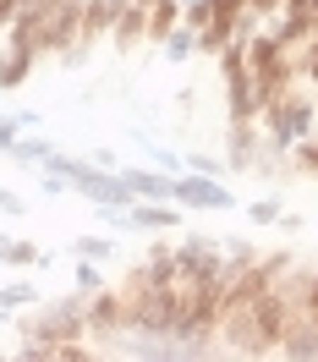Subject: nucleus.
Here are the masks:
<instances>
[{"label":"nucleus","instance_id":"8","mask_svg":"<svg viewBox=\"0 0 318 362\" xmlns=\"http://www.w3.org/2000/svg\"><path fill=\"white\" fill-rule=\"evenodd\" d=\"M291 165L302 170V176H318V132H307V137L291 148Z\"/></svg>","mask_w":318,"mask_h":362},{"label":"nucleus","instance_id":"5","mask_svg":"<svg viewBox=\"0 0 318 362\" xmlns=\"http://www.w3.org/2000/svg\"><path fill=\"white\" fill-rule=\"evenodd\" d=\"M115 45L121 49H132L137 39H148V6H143V0H126V6H121V17H115V33H110Z\"/></svg>","mask_w":318,"mask_h":362},{"label":"nucleus","instance_id":"3","mask_svg":"<svg viewBox=\"0 0 318 362\" xmlns=\"http://www.w3.org/2000/svg\"><path fill=\"white\" fill-rule=\"evenodd\" d=\"M110 226H126V230H176L182 226V214L165 204V198H148V204H137L132 214H105Z\"/></svg>","mask_w":318,"mask_h":362},{"label":"nucleus","instance_id":"15","mask_svg":"<svg viewBox=\"0 0 318 362\" xmlns=\"http://www.w3.org/2000/svg\"><path fill=\"white\" fill-rule=\"evenodd\" d=\"M252 220H258V226H269V220H280V209H274V204H258V209H252Z\"/></svg>","mask_w":318,"mask_h":362},{"label":"nucleus","instance_id":"19","mask_svg":"<svg viewBox=\"0 0 318 362\" xmlns=\"http://www.w3.org/2000/svg\"><path fill=\"white\" fill-rule=\"evenodd\" d=\"M0 252H6V242H0Z\"/></svg>","mask_w":318,"mask_h":362},{"label":"nucleus","instance_id":"13","mask_svg":"<svg viewBox=\"0 0 318 362\" xmlns=\"http://www.w3.org/2000/svg\"><path fill=\"white\" fill-rule=\"evenodd\" d=\"M77 252H88V258H110V242H93V236H83V242H77Z\"/></svg>","mask_w":318,"mask_h":362},{"label":"nucleus","instance_id":"4","mask_svg":"<svg viewBox=\"0 0 318 362\" xmlns=\"http://www.w3.org/2000/svg\"><path fill=\"white\" fill-rule=\"evenodd\" d=\"M176 204H187V209H230V192L220 187L214 176H187V181H176Z\"/></svg>","mask_w":318,"mask_h":362},{"label":"nucleus","instance_id":"17","mask_svg":"<svg viewBox=\"0 0 318 362\" xmlns=\"http://www.w3.org/2000/svg\"><path fill=\"white\" fill-rule=\"evenodd\" d=\"M0 209H11V214H23V204H17V198H11L6 187H0Z\"/></svg>","mask_w":318,"mask_h":362},{"label":"nucleus","instance_id":"14","mask_svg":"<svg viewBox=\"0 0 318 362\" xmlns=\"http://www.w3.org/2000/svg\"><path fill=\"white\" fill-rule=\"evenodd\" d=\"M77 286H83V291H99V269H93V264H83V269H77Z\"/></svg>","mask_w":318,"mask_h":362},{"label":"nucleus","instance_id":"12","mask_svg":"<svg viewBox=\"0 0 318 362\" xmlns=\"http://www.w3.org/2000/svg\"><path fill=\"white\" fill-rule=\"evenodd\" d=\"M187 165H192V170H204V176H225V170H220V159H208V154H192Z\"/></svg>","mask_w":318,"mask_h":362},{"label":"nucleus","instance_id":"11","mask_svg":"<svg viewBox=\"0 0 318 362\" xmlns=\"http://www.w3.org/2000/svg\"><path fill=\"white\" fill-rule=\"evenodd\" d=\"M252 17H274V11H285V0H247Z\"/></svg>","mask_w":318,"mask_h":362},{"label":"nucleus","instance_id":"9","mask_svg":"<svg viewBox=\"0 0 318 362\" xmlns=\"http://www.w3.org/2000/svg\"><path fill=\"white\" fill-rule=\"evenodd\" d=\"M0 264H39V247H33V242H6V252H0Z\"/></svg>","mask_w":318,"mask_h":362},{"label":"nucleus","instance_id":"16","mask_svg":"<svg viewBox=\"0 0 318 362\" xmlns=\"http://www.w3.org/2000/svg\"><path fill=\"white\" fill-rule=\"evenodd\" d=\"M17 143V121H0V148H11Z\"/></svg>","mask_w":318,"mask_h":362},{"label":"nucleus","instance_id":"6","mask_svg":"<svg viewBox=\"0 0 318 362\" xmlns=\"http://www.w3.org/2000/svg\"><path fill=\"white\" fill-rule=\"evenodd\" d=\"M71 187H83V192H88V198H99V204H132V187H126V176H93V170H83Z\"/></svg>","mask_w":318,"mask_h":362},{"label":"nucleus","instance_id":"7","mask_svg":"<svg viewBox=\"0 0 318 362\" xmlns=\"http://www.w3.org/2000/svg\"><path fill=\"white\" fill-rule=\"evenodd\" d=\"M126 187H132V198H176V181H165V176H137V170H126Z\"/></svg>","mask_w":318,"mask_h":362},{"label":"nucleus","instance_id":"1","mask_svg":"<svg viewBox=\"0 0 318 362\" xmlns=\"http://www.w3.org/2000/svg\"><path fill=\"white\" fill-rule=\"evenodd\" d=\"M258 132H264V159L291 154L307 132H318V99H313V93H302V88L269 99L264 115H258Z\"/></svg>","mask_w":318,"mask_h":362},{"label":"nucleus","instance_id":"2","mask_svg":"<svg viewBox=\"0 0 318 362\" xmlns=\"http://www.w3.org/2000/svg\"><path fill=\"white\" fill-rule=\"evenodd\" d=\"M83 318H88V340H121L126 335V318H121V296L115 291H88Z\"/></svg>","mask_w":318,"mask_h":362},{"label":"nucleus","instance_id":"10","mask_svg":"<svg viewBox=\"0 0 318 362\" xmlns=\"http://www.w3.org/2000/svg\"><path fill=\"white\" fill-rule=\"evenodd\" d=\"M11 154L17 159H49V148L45 143H11Z\"/></svg>","mask_w":318,"mask_h":362},{"label":"nucleus","instance_id":"18","mask_svg":"<svg viewBox=\"0 0 318 362\" xmlns=\"http://www.w3.org/2000/svg\"><path fill=\"white\" fill-rule=\"evenodd\" d=\"M0 61H6V45H0Z\"/></svg>","mask_w":318,"mask_h":362}]
</instances>
